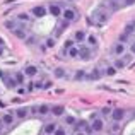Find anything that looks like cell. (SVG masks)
I'll return each instance as SVG.
<instances>
[{"label":"cell","instance_id":"6da1fadb","mask_svg":"<svg viewBox=\"0 0 135 135\" xmlns=\"http://www.w3.org/2000/svg\"><path fill=\"white\" fill-rule=\"evenodd\" d=\"M91 16H92V19H94V22H98V24H104V22H108V21H109V17H111V12H109L108 9H104V7L99 5L98 9L92 10Z\"/></svg>","mask_w":135,"mask_h":135},{"label":"cell","instance_id":"7a4b0ae2","mask_svg":"<svg viewBox=\"0 0 135 135\" xmlns=\"http://www.w3.org/2000/svg\"><path fill=\"white\" fill-rule=\"evenodd\" d=\"M62 17L67 21V22H74V21H77V12L74 9H70V7H67V9H63Z\"/></svg>","mask_w":135,"mask_h":135},{"label":"cell","instance_id":"3957f363","mask_svg":"<svg viewBox=\"0 0 135 135\" xmlns=\"http://www.w3.org/2000/svg\"><path fill=\"white\" fill-rule=\"evenodd\" d=\"M111 118H113V122H122L125 118V109H122V108L111 109Z\"/></svg>","mask_w":135,"mask_h":135},{"label":"cell","instance_id":"277c9868","mask_svg":"<svg viewBox=\"0 0 135 135\" xmlns=\"http://www.w3.org/2000/svg\"><path fill=\"white\" fill-rule=\"evenodd\" d=\"M91 128H92V132H96V133H99L103 128H104V122H103L101 118H92V123H91Z\"/></svg>","mask_w":135,"mask_h":135},{"label":"cell","instance_id":"5b68a950","mask_svg":"<svg viewBox=\"0 0 135 135\" xmlns=\"http://www.w3.org/2000/svg\"><path fill=\"white\" fill-rule=\"evenodd\" d=\"M125 51H127V46H125V43H122V41H118V43L113 46V53H115V55H118V56L125 55Z\"/></svg>","mask_w":135,"mask_h":135},{"label":"cell","instance_id":"8992f818","mask_svg":"<svg viewBox=\"0 0 135 135\" xmlns=\"http://www.w3.org/2000/svg\"><path fill=\"white\" fill-rule=\"evenodd\" d=\"M31 12H33L34 17H45L48 10H46V7H43V5H36V7H33V10H31Z\"/></svg>","mask_w":135,"mask_h":135},{"label":"cell","instance_id":"52a82bcc","mask_svg":"<svg viewBox=\"0 0 135 135\" xmlns=\"http://www.w3.org/2000/svg\"><path fill=\"white\" fill-rule=\"evenodd\" d=\"M79 58H82V60H89L91 58V50L87 48V46H79Z\"/></svg>","mask_w":135,"mask_h":135},{"label":"cell","instance_id":"ba28073f","mask_svg":"<svg viewBox=\"0 0 135 135\" xmlns=\"http://www.w3.org/2000/svg\"><path fill=\"white\" fill-rule=\"evenodd\" d=\"M74 40H75V43H84V41L87 40V34L84 29H79L75 31V34H74Z\"/></svg>","mask_w":135,"mask_h":135},{"label":"cell","instance_id":"9c48e42d","mask_svg":"<svg viewBox=\"0 0 135 135\" xmlns=\"http://www.w3.org/2000/svg\"><path fill=\"white\" fill-rule=\"evenodd\" d=\"M22 72H24V75H27V77H34L38 74V67L36 65H26Z\"/></svg>","mask_w":135,"mask_h":135},{"label":"cell","instance_id":"30bf717a","mask_svg":"<svg viewBox=\"0 0 135 135\" xmlns=\"http://www.w3.org/2000/svg\"><path fill=\"white\" fill-rule=\"evenodd\" d=\"M48 10H50V14H51V16H55V17L62 16V12H63V10L60 9V5H58V3H51Z\"/></svg>","mask_w":135,"mask_h":135},{"label":"cell","instance_id":"8fae6325","mask_svg":"<svg viewBox=\"0 0 135 135\" xmlns=\"http://www.w3.org/2000/svg\"><path fill=\"white\" fill-rule=\"evenodd\" d=\"M2 120H3V125H14V120H16V115L14 113H5V115L2 116Z\"/></svg>","mask_w":135,"mask_h":135},{"label":"cell","instance_id":"7c38bea8","mask_svg":"<svg viewBox=\"0 0 135 135\" xmlns=\"http://www.w3.org/2000/svg\"><path fill=\"white\" fill-rule=\"evenodd\" d=\"M56 128H58V127H56V123H46L45 128H43V132H45L46 135H53Z\"/></svg>","mask_w":135,"mask_h":135},{"label":"cell","instance_id":"4fadbf2b","mask_svg":"<svg viewBox=\"0 0 135 135\" xmlns=\"http://www.w3.org/2000/svg\"><path fill=\"white\" fill-rule=\"evenodd\" d=\"M101 75H103V74L99 72V69H94L91 74H87L86 79H89V80H99V79H101Z\"/></svg>","mask_w":135,"mask_h":135},{"label":"cell","instance_id":"5bb4252c","mask_svg":"<svg viewBox=\"0 0 135 135\" xmlns=\"http://www.w3.org/2000/svg\"><path fill=\"white\" fill-rule=\"evenodd\" d=\"M63 111H65V108H63L62 104H56V106H53V108H51V113H53L55 116H62Z\"/></svg>","mask_w":135,"mask_h":135},{"label":"cell","instance_id":"9a60e30c","mask_svg":"<svg viewBox=\"0 0 135 135\" xmlns=\"http://www.w3.org/2000/svg\"><path fill=\"white\" fill-rule=\"evenodd\" d=\"M27 113H29V108H19V109H16V116H17V118H26Z\"/></svg>","mask_w":135,"mask_h":135},{"label":"cell","instance_id":"2e32d148","mask_svg":"<svg viewBox=\"0 0 135 135\" xmlns=\"http://www.w3.org/2000/svg\"><path fill=\"white\" fill-rule=\"evenodd\" d=\"M50 111H51V108H50L48 104H40V106H38V113H40L41 116H43V115H48Z\"/></svg>","mask_w":135,"mask_h":135},{"label":"cell","instance_id":"e0dca14e","mask_svg":"<svg viewBox=\"0 0 135 135\" xmlns=\"http://www.w3.org/2000/svg\"><path fill=\"white\" fill-rule=\"evenodd\" d=\"M125 65H127L125 58H116V60H115V69H116V70H122V69H125Z\"/></svg>","mask_w":135,"mask_h":135},{"label":"cell","instance_id":"ac0fdd59","mask_svg":"<svg viewBox=\"0 0 135 135\" xmlns=\"http://www.w3.org/2000/svg\"><path fill=\"white\" fill-rule=\"evenodd\" d=\"M87 77V74H86V70H77L75 72V75H74V80H82V79H86Z\"/></svg>","mask_w":135,"mask_h":135},{"label":"cell","instance_id":"d6986e66","mask_svg":"<svg viewBox=\"0 0 135 135\" xmlns=\"http://www.w3.org/2000/svg\"><path fill=\"white\" fill-rule=\"evenodd\" d=\"M103 74H104V75H109V77H111V75H115V74H116L115 65H108V67L104 69V72H103Z\"/></svg>","mask_w":135,"mask_h":135},{"label":"cell","instance_id":"ffe728a7","mask_svg":"<svg viewBox=\"0 0 135 135\" xmlns=\"http://www.w3.org/2000/svg\"><path fill=\"white\" fill-rule=\"evenodd\" d=\"M69 56L70 58H79V48H77V46H72V48L69 50Z\"/></svg>","mask_w":135,"mask_h":135},{"label":"cell","instance_id":"44dd1931","mask_svg":"<svg viewBox=\"0 0 135 135\" xmlns=\"http://www.w3.org/2000/svg\"><path fill=\"white\" fill-rule=\"evenodd\" d=\"M55 77L56 79H63V77H65V69H62V67L55 69Z\"/></svg>","mask_w":135,"mask_h":135},{"label":"cell","instance_id":"7402d4cb","mask_svg":"<svg viewBox=\"0 0 135 135\" xmlns=\"http://www.w3.org/2000/svg\"><path fill=\"white\" fill-rule=\"evenodd\" d=\"M29 19H31V16H29V14H27V12H21L19 16H17V21H21V22H24V21H26V22H27V21H29Z\"/></svg>","mask_w":135,"mask_h":135},{"label":"cell","instance_id":"603a6c76","mask_svg":"<svg viewBox=\"0 0 135 135\" xmlns=\"http://www.w3.org/2000/svg\"><path fill=\"white\" fill-rule=\"evenodd\" d=\"M14 79L17 80V84H24V72H16L14 74Z\"/></svg>","mask_w":135,"mask_h":135},{"label":"cell","instance_id":"cb8c5ba5","mask_svg":"<svg viewBox=\"0 0 135 135\" xmlns=\"http://www.w3.org/2000/svg\"><path fill=\"white\" fill-rule=\"evenodd\" d=\"M5 27H9L10 31H14V29H17L19 26H17V22H16V21H7V22H5Z\"/></svg>","mask_w":135,"mask_h":135},{"label":"cell","instance_id":"d4e9b609","mask_svg":"<svg viewBox=\"0 0 135 135\" xmlns=\"http://www.w3.org/2000/svg\"><path fill=\"white\" fill-rule=\"evenodd\" d=\"M86 41H87V43H89L91 46H96V45H98V38H96L94 34H91V36H87V40H86Z\"/></svg>","mask_w":135,"mask_h":135},{"label":"cell","instance_id":"484cf974","mask_svg":"<svg viewBox=\"0 0 135 135\" xmlns=\"http://www.w3.org/2000/svg\"><path fill=\"white\" fill-rule=\"evenodd\" d=\"M122 128V125H120V122H115L111 125V133H118V130Z\"/></svg>","mask_w":135,"mask_h":135},{"label":"cell","instance_id":"4316f807","mask_svg":"<svg viewBox=\"0 0 135 135\" xmlns=\"http://www.w3.org/2000/svg\"><path fill=\"white\" fill-rule=\"evenodd\" d=\"M74 43H75L74 40H69V41H65V46H63V48H65V51H69V50L74 46Z\"/></svg>","mask_w":135,"mask_h":135},{"label":"cell","instance_id":"83f0119b","mask_svg":"<svg viewBox=\"0 0 135 135\" xmlns=\"http://www.w3.org/2000/svg\"><path fill=\"white\" fill-rule=\"evenodd\" d=\"M55 46V38H48L46 40V48H53Z\"/></svg>","mask_w":135,"mask_h":135},{"label":"cell","instance_id":"f1b7e54d","mask_svg":"<svg viewBox=\"0 0 135 135\" xmlns=\"http://www.w3.org/2000/svg\"><path fill=\"white\" fill-rule=\"evenodd\" d=\"M74 123H75L74 116H65V125H74Z\"/></svg>","mask_w":135,"mask_h":135},{"label":"cell","instance_id":"f546056e","mask_svg":"<svg viewBox=\"0 0 135 135\" xmlns=\"http://www.w3.org/2000/svg\"><path fill=\"white\" fill-rule=\"evenodd\" d=\"M101 113H103V116H108V115H111V109L109 108H103Z\"/></svg>","mask_w":135,"mask_h":135},{"label":"cell","instance_id":"4dcf8cb0","mask_svg":"<svg viewBox=\"0 0 135 135\" xmlns=\"http://www.w3.org/2000/svg\"><path fill=\"white\" fill-rule=\"evenodd\" d=\"M128 36H130V34H127V33H123V34H122V36H120V41H122V43H125V41H127V40H128Z\"/></svg>","mask_w":135,"mask_h":135},{"label":"cell","instance_id":"1f68e13d","mask_svg":"<svg viewBox=\"0 0 135 135\" xmlns=\"http://www.w3.org/2000/svg\"><path fill=\"white\" fill-rule=\"evenodd\" d=\"M24 41H26L27 45H34V38H33V36H27V38H26Z\"/></svg>","mask_w":135,"mask_h":135},{"label":"cell","instance_id":"d6a6232c","mask_svg":"<svg viewBox=\"0 0 135 135\" xmlns=\"http://www.w3.org/2000/svg\"><path fill=\"white\" fill-rule=\"evenodd\" d=\"M53 135H65V130H63V128H56Z\"/></svg>","mask_w":135,"mask_h":135},{"label":"cell","instance_id":"836d02e7","mask_svg":"<svg viewBox=\"0 0 135 135\" xmlns=\"http://www.w3.org/2000/svg\"><path fill=\"white\" fill-rule=\"evenodd\" d=\"M123 2H125L123 5H133V3H135V0H123Z\"/></svg>","mask_w":135,"mask_h":135},{"label":"cell","instance_id":"e575fe53","mask_svg":"<svg viewBox=\"0 0 135 135\" xmlns=\"http://www.w3.org/2000/svg\"><path fill=\"white\" fill-rule=\"evenodd\" d=\"M48 87H51V82H50V80H48V82H45V84H43V87H41V89H48Z\"/></svg>","mask_w":135,"mask_h":135},{"label":"cell","instance_id":"d590c367","mask_svg":"<svg viewBox=\"0 0 135 135\" xmlns=\"http://www.w3.org/2000/svg\"><path fill=\"white\" fill-rule=\"evenodd\" d=\"M130 53H132V55H135V43L130 45Z\"/></svg>","mask_w":135,"mask_h":135},{"label":"cell","instance_id":"8d00e7d4","mask_svg":"<svg viewBox=\"0 0 135 135\" xmlns=\"http://www.w3.org/2000/svg\"><path fill=\"white\" fill-rule=\"evenodd\" d=\"M75 135H86V133H84V132H80V130H79V132H77Z\"/></svg>","mask_w":135,"mask_h":135},{"label":"cell","instance_id":"74e56055","mask_svg":"<svg viewBox=\"0 0 135 135\" xmlns=\"http://www.w3.org/2000/svg\"><path fill=\"white\" fill-rule=\"evenodd\" d=\"M2 125H3V120H2V118H0V127H2Z\"/></svg>","mask_w":135,"mask_h":135},{"label":"cell","instance_id":"f35d334b","mask_svg":"<svg viewBox=\"0 0 135 135\" xmlns=\"http://www.w3.org/2000/svg\"><path fill=\"white\" fill-rule=\"evenodd\" d=\"M3 45V40H2V38H0V46H2Z\"/></svg>","mask_w":135,"mask_h":135},{"label":"cell","instance_id":"ab89813d","mask_svg":"<svg viewBox=\"0 0 135 135\" xmlns=\"http://www.w3.org/2000/svg\"><path fill=\"white\" fill-rule=\"evenodd\" d=\"M109 135H118V133H109Z\"/></svg>","mask_w":135,"mask_h":135},{"label":"cell","instance_id":"60d3db41","mask_svg":"<svg viewBox=\"0 0 135 135\" xmlns=\"http://www.w3.org/2000/svg\"><path fill=\"white\" fill-rule=\"evenodd\" d=\"M0 55H2V50H0Z\"/></svg>","mask_w":135,"mask_h":135},{"label":"cell","instance_id":"b9f144b4","mask_svg":"<svg viewBox=\"0 0 135 135\" xmlns=\"http://www.w3.org/2000/svg\"><path fill=\"white\" fill-rule=\"evenodd\" d=\"M118 2H123V0H118Z\"/></svg>","mask_w":135,"mask_h":135},{"label":"cell","instance_id":"7bdbcfd3","mask_svg":"<svg viewBox=\"0 0 135 135\" xmlns=\"http://www.w3.org/2000/svg\"><path fill=\"white\" fill-rule=\"evenodd\" d=\"M96 135H99V133H96Z\"/></svg>","mask_w":135,"mask_h":135}]
</instances>
